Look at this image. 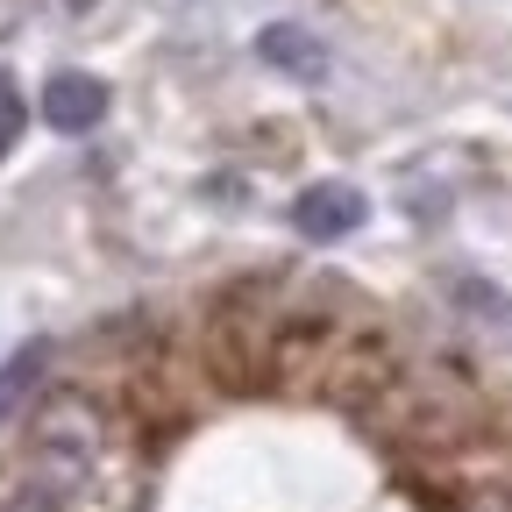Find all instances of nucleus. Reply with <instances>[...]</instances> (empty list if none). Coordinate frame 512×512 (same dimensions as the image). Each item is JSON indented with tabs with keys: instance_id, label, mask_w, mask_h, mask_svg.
I'll use <instances>...</instances> for the list:
<instances>
[{
	"instance_id": "f257e3e1",
	"label": "nucleus",
	"mask_w": 512,
	"mask_h": 512,
	"mask_svg": "<svg viewBox=\"0 0 512 512\" xmlns=\"http://www.w3.org/2000/svg\"><path fill=\"white\" fill-rule=\"evenodd\" d=\"M214 356L235 384L278 392H363L370 377H384V342L363 328L349 285L328 278L235 285L214 320Z\"/></svg>"
},
{
	"instance_id": "39448f33",
	"label": "nucleus",
	"mask_w": 512,
	"mask_h": 512,
	"mask_svg": "<svg viewBox=\"0 0 512 512\" xmlns=\"http://www.w3.org/2000/svg\"><path fill=\"white\" fill-rule=\"evenodd\" d=\"M256 57H264L271 72H285V79H320L328 72V43H320L313 29H299V22H271L264 36H256Z\"/></svg>"
},
{
	"instance_id": "423d86ee",
	"label": "nucleus",
	"mask_w": 512,
	"mask_h": 512,
	"mask_svg": "<svg viewBox=\"0 0 512 512\" xmlns=\"http://www.w3.org/2000/svg\"><path fill=\"white\" fill-rule=\"evenodd\" d=\"M43 377H50V342L36 335V342H22L8 363H0V427H8V420L43 392Z\"/></svg>"
},
{
	"instance_id": "0eeeda50",
	"label": "nucleus",
	"mask_w": 512,
	"mask_h": 512,
	"mask_svg": "<svg viewBox=\"0 0 512 512\" xmlns=\"http://www.w3.org/2000/svg\"><path fill=\"white\" fill-rule=\"evenodd\" d=\"M22 121H29V107H22V93H15V79L0 72V157H8L15 143H22Z\"/></svg>"
},
{
	"instance_id": "20e7f679",
	"label": "nucleus",
	"mask_w": 512,
	"mask_h": 512,
	"mask_svg": "<svg viewBox=\"0 0 512 512\" xmlns=\"http://www.w3.org/2000/svg\"><path fill=\"white\" fill-rule=\"evenodd\" d=\"M43 121L57 128V136H86V128L107 121V86L93 72H57L43 79Z\"/></svg>"
},
{
	"instance_id": "f03ea898",
	"label": "nucleus",
	"mask_w": 512,
	"mask_h": 512,
	"mask_svg": "<svg viewBox=\"0 0 512 512\" xmlns=\"http://www.w3.org/2000/svg\"><path fill=\"white\" fill-rule=\"evenodd\" d=\"M36 456L57 470V491L79 484V477L93 470V456H100V420H93V406H86V399H50V406H43V427H36Z\"/></svg>"
},
{
	"instance_id": "6e6552de",
	"label": "nucleus",
	"mask_w": 512,
	"mask_h": 512,
	"mask_svg": "<svg viewBox=\"0 0 512 512\" xmlns=\"http://www.w3.org/2000/svg\"><path fill=\"white\" fill-rule=\"evenodd\" d=\"M463 512H512V491H477L463 498Z\"/></svg>"
},
{
	"instance_id": "7ed1b4c3",
	"label": "nucleus",
	"mask_w": 512,
	"mask_h": 512,
	"mask_svg": "<svg viewBox=\"0 0 512 512\" xmlns=\"http://www.w3.org/2000/svg\"><path fill=\"white\" fill-rule=\"evenodd\" d=\"M363 221H370V200H363V185H349V178H320V185H306L292 200V228L306 242H342Z\"/></svg>"
},
{
	"instance_id": "1a4fd4ad",
	"label": "nucleus",
	"mask_w": 512,
	"mask_h": 512,
	"mask_svg": "<svg viewBox=\"0 0 512 512\" xmlns=\"http://www.w3.org/2000/svg\"><path fill=\"white\" fill-rule=\"evenodd\" d=\"M64 8H72V15H86V8H100V0H64Z\"/></svg>"
}]
</instances>
